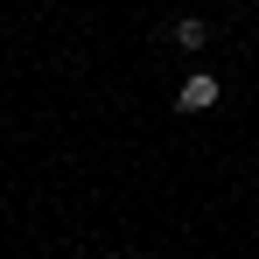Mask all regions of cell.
<instances>
[{
	"label": "cell",
	"mask_w": 259,
	"mask_h": 259,
	"mask_svg": "<svg viewBox=\"0 0 259 259\" xmlns=\"http://www.w3.org/2000/svg\"><path fill=\"white\" fill-rule=\"evenodd\" d=\"M217 91H224V84H217L210 70H189V77H182V91H175V105H182V112H210Z\"/></svg>",
	"instance_id": "obj_1"
},
{
	"label": "cell",
	"mask_w": 259,
	"mask_h": 259,
	"mask_svg": "<svg viewBox=\"0 0 259 259\" xmlns=\"http://www.w3.org/2000/svg\"><path fill=\"white\" fill-rule=\"evenodd\" d=\"M168 35H175V42H182V49H203V42H210V28H203V21H175Z\"/></svg>",
	"instance_id": "obj_2"
},
{
	"label": "cell",
	"mask_w": 259,
	"mask_h": 259,
	"mask_svg": "<svg viewBox=\"0 0 259 259\" xmlns=\"http://www.w3.org/2000/svg\"><path fill=\"white\" fill-rule=\"evenodd\" d=\"M105 259H119V252H105Z\"/></svg>",
	"instance_id": "obj_3"
}]
</instances>
